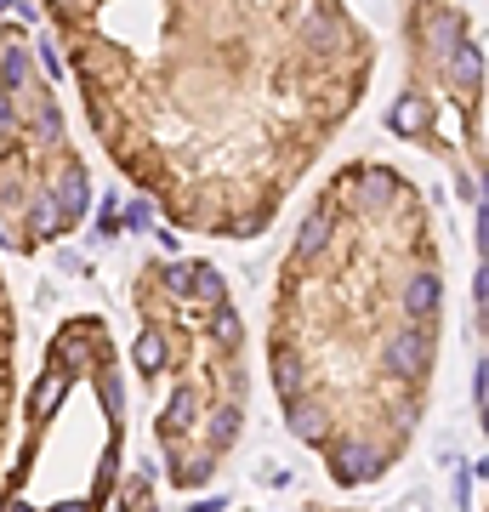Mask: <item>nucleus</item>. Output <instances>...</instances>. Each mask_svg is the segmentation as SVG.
Returning a JSON list of instances; mask_svg holds the SVG:
<instances>
[{"instance_id":"nucleus-1","label":"nucleus","mask_w":489,"mask_h":512,"mask_svg":"<svg viewBox=\"0 0 489 512\" xmlns=\"http://www.w3.org/2000/svg\"><path fill=\"white\" fill-rule=\"evenodd\" d=\"M376 359L393 376L399 393H427L433 359H438V319H393V330L381 336Z\"/></svg>"},{"instance_id":"nucleus-2","label":"nucleus","mask_w":489,"mask_h":512,"mask_svg":"<svg viewBox=\"0 0 489 512\" xmlns=\"http://www.w3.org/2000/svg\"><path fill=\"white\" fill-rule=\"evenodd\" d=\"M461 35H472L461 6H444V0H416V6H410V46H416L421 69H438L444 52H450Z\"/></svg>"},{"instance_id":"nucleus-3","label":"nucleus","mask_w":489,"mask_h":512,"mask_svg":"<svg viewBox=\"0 0 489 512\" xmlns=\"http://www.w3.org/2000/svg\"><path fill=\"white\" fill-rule=\"evenodd\" d=\"M325 467H330V478L336 484H376L381 473H387V461H393V450H381L376 439H364V433H330L325 444Z\"/></svg>"},{"instance_id":"nucleus-4","label":"nucleus","mask_w":489,"mask_h":512,"mask_svg":"<svg viewBox=\"0 0 489 512\" xmlns=\"http://www.w3.org/2000/svg\"><path fill=\"white\" fill-rule=\"evenodd\" d=\"M444 313V274L433 256H410L393 285V319H438Z\"/></svg>"},{"instance_id":"nucleus-5","label":"nucleus","mask_w":489,"mask_h":512,"mask_svg":"<svg viewBox=\"0 0 489 512\" xmlns=\"http://www.w3.org/2000/svg\"><path fill=\"white\" fill-rule=\"evenodd\" d=\"M46 188H52V200H57V217H63V228L86 222V211H91V177H86V165L74 160L69 148L46 154Z\"/></svg>"},{"instance_id":"nucleus-6","label":"nucleus","mask_w":489,"mask_h":512,"mask_svg":"<svg viewBox=\"0 0 489 512\" xmlns=\"http://www.w3.org/2000/svg\"><path fill=\"white\" fill-rule=\"evenodd\" d=\"M336 239H342V205H336V194L325 188V194H319V205L302 217L296 239H290V262H285V268H308V262H319Z\"/></svg>"},{"instance_id":"nucleus-7","label":"nucleus","mask_w":489,"mask_h":512,"mask_svg":"<svg viewBox=\"0 0 489 512\" xmlns=\"http://www.w3.org/2000/svg\"><path fill=\"white\" fill-rule=\"evenodd\" d=\"M35 86H40V80H35V52H29V35H23V23H6V29H0V97L18 109Z\"/></svg>"},{"instance_id":"nucleus-8","label":"nucleus","mask_w":489,"mask_h":512,"mask_svg":"<svg viewBox=\"0 0 489 512\" xmlns=\"http://www.w3.org/2000/svg\"><path fill=\"white\" fill-rule=\"evenodd\" d=\"M200 416H205L200 382H177V387H171V404H165L160 421H154V433H160L165 450H171V444H188V433L200 427Z\"/></svg>"},{"instance_id":"nucleus-9","label":"nucleus","mask_w":489,"mask_h":512,"mask_svg":"<svg viewBox=\"0 0 489 512\" xmlns=\"http://www.w3.org/2000/svg\"><path fill=\"white\" fill-rule=\"evenodd\" d=\"M285 404V427L296 433L302 444H325L330 439V427H336V416H330V399H319V393H290V399H279Z\"/></svg>"},{"instance_id":"nucleus-10","label":"nucleus","mask_w":489,"mask_h":512,"mask_svg":"<svg viewBox=\"0 0 489 512\" xmlns=\"http://www.w3.org/2000/svg\"><path fill=\"white\" fill-rule=\"evenodd\" d=\"M387 131L404 137V143H427L433 137V97L421 92V86H404L399 103L387 109Z\"/></svg>"},{"instance_id":"nucleus-11","label":"nucleus","mask_w":489,"mask_h":512,"mask_svg":"<svg viewBox=\"0 0 489 512\" xmlns=\"http://www.w3.org/2000/svg\"><path fill=\"white\" fill-rule=\"evenodd\" d=\"M200 421H205V450H211V456H228L239 444V433H245V399H228V393H222V404L205 410Z\"/></svg>"},{"instance_id":"nucleus-12","label":"nucleus","mask_w":489,"mask_h":512,"mask_svg":"<svg viewBox=\"0 0 489 512\" xmlns=\"http://www.w3.org/2000/svg\"><path fill=\"white\" fill-rule=\"evenodd\" d=\"M273 387H279V399L290 393H308L313 387V370H308V353L285 342V336H273Z\"/></svg>"},{"instance_id":"nucleus-13","label":"nucleus","mask_w":489,"mask_h":512,"mask_svg":"<svg viewBox=\"0 0 489 512\" xmlns=\"http://www.w3.org/2000/svg\"><path fill=\"white\" fill-rule=\"evenodd\" d=\"M69 387H74V370L69 365H57L52 353H46V370H40V382H35V393H29V421H46L57 410V404L69 399Z\"/></svg>"},{"instance_id":"nucleus-14","label":"nucleus","mask_w":489,"mask_h":512,"mask_svg":"<svg viewBox=\"0 0 489 512\" xmlns=\"http://www.w3.org/2000/svg\"><path fill=\"white\" fill-rule=\"evenodd\" d=\"M131 365H137V376H160V370L171 365V330H165L160 319H143V336H137V348H131Z\"/></svg>"},{"instance_id":"nucleus-15","label":"nucleus","mask_w":489,"mask_h":512,"mask_svg":"<svg viewBox=\"0 0 489 512\" xmlns=\"http://www.w3.org/2000/svg\"><path fill=\"white\" fill-rule=\"evenodd\" d=\"M165 461H171V484H182L188 495L205 490V484H211V473H217V456H211V450H200V456H194V450L171 444V450H165Z\"/></svg>"},{"instance_id":"nucleus-16","label":"nucleus","mask_w":489,"mask_h":512,"mask_svg":"<svg viewBox=\"0 0 489 512\" xmlns=\"http://www.w3.org/2000/svg\"><path fill=\"white\" fill-rule=\"evenodd\" d=\"M200 330L211 336V348H217V353H239V348H245V325H239V308H234V302L205 308V313H200Z\"/></svg>"},{"instance_id":"nucleus-17","label":"nucleus","mask_w":489,"mask_h":512,"mask_svg":"<svg viewBox=\"0 0 489 512\" xmlns=\"http://www.w3.org/2000/svg\"><path fill=\"white\" fill-rule=\"evenodd\" d=\"M217 302H228V279L211 262H194V302L188 308H217Z\"/></svg>"},{"instance_id":"nucleus-18","label":"nucleus","mask_w":489,"mask_h":512,"mask_svg":"<svg viewBox=\"0 0 489 512\" xmlns=\"http://www.w3.org/2000/svg\"><path fill=\"white\" fill-rule=\"evenodd\" d=\"M114 484H120V439L103 444V461H97V484H91V501L103 507V501L114 495Z\"/></svg>"},{"instance_id":"nucleus-19","label":"nucleus","mask_w":489,"mask_h":512,"mask_svg":"<svg viewBox=\"0 0 489 512\" xmlns=\"http://www.w3.org/2000/svg\"><path fill=\"white\" fill-rule=\"evenodd\" d=\"M29 52H35V63L46 69V80H63V74H69V57H63V46H57L52 35H40Z\"/></svg>"},{"instance_id":"nucleus-20","label":"nucleus","mask_w":489,"mask_h":512,"mask_svg":"<svg viewBox=\"0 0 489 512\" xmlns=\"http://www.w3.org/2000/svg\"><path fill=\"white\" fill-rule=\"evenodd\" d=\"M120 228H131V234H143V228H154V200L126 205V217H120Z\"/></svg>"},{"instance_id":"nucleus-21","label":"nucleus","mask_w":489,"mask_h":512,"mask_svg":"<svg viewBox=\"0 0 489 512\" xmlns=\"http://www.w3.org/2000/svg\"><path fill=\"white\" fill-rule=\"evenodd\" d=\"M478 473H484V461L461 467V478H455V507H461V512H467V501H472V484H478Z\"/></svg>"},{"instance_id":"nucleus-22","label":"nucleus","mask_w":489,"mask_h":512,"mask_svg":"<svg viewBox=\"0 0 489 512\" xmlns=\"http://www.w3.org/2000/svg\"><path fill=\"white\" fill-rule=\"evenodd\" d=\"M0 137H23V114L0 97Z\"/></svg>"},{"instance_id":"nucleus-23","label":"nucleus","mask_w":489,"mask_h":512,"mask_svg":"<svg viewBox=\"0 0 489 512\" xmlns=\"http://www.w3.org/2000/svg\"><path fill=\"white\" fill-rule=\"evenodd\" d=\"M484 399H489V365L478 359V370H472V404L484 410Z\"/></svg>"},{"instance_id":"nucleus-24","label":"nucleus","mask_w":489,"mask_h":512,"mask_svg":"<svg viewBox=\"0 0 489 512\" xmlns=\"http://www.w3.org/2000/svg\"><path fill=\"white\" fill-rule=\"evenodd\" d=\"M46 512H103V507L86 495V501H57V507H46Z\"/></svg>"},{"instance_id":"nucleus-25","label":"nucleus","mask_w":489,"mask_h":512,"mask_svg":"<svg viewBox=\"0 0 489 512\" xmlns=\"http://www.w3.org/2000/svg\"><path fill=\"white\" fill-rule=\"evenodd\" d=\"M188 512H222V495H200V501H194Z\"/></svg>"},{"instance_id":"nucleus-26","label":"nucleus","mask_w":489,"mask_h":512,"mask_svg":"<svg viewBox=\"0 0 489 512\" xmlns=\"http://www.w3.org/2000/svg\"><path fill=\"white\" fill-rule=\"evenodd\" d=\"M0 512H35V507H29V501H18V495L6 490V501H0Z\"/></svg>"},{"instance_id":"nucleus-27","label":"nucleus","mask_w":489,"mask_h":512,"mask_svg":"<svg viewBox=\"0 0 489 512\" xmlns=\"http://www.w3.org/2000/svg\"><path fill=\"white\" fill-rule=\"evenodd\" d=\"M12 6H18V0H0V12H12Z\"/></svg>"}]
</instances>
